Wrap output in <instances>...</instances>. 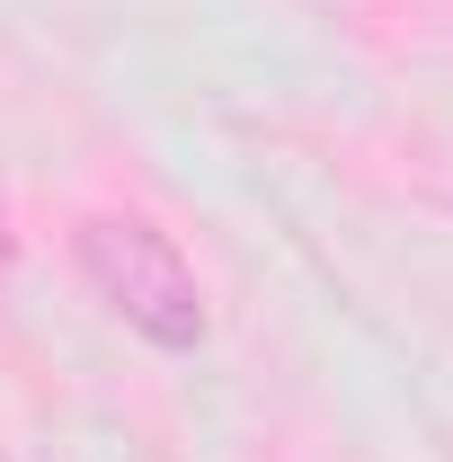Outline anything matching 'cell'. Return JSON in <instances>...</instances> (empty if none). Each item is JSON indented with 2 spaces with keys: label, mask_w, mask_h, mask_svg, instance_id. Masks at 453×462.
<instances>
[{
  "label": "cell",
  "mask_w": 453,
  "mask_h": 462,
  "mask_svg": "<svg viewBox=\"0 0 453 462\" xmlns=\"http://www.w3.org/2000/svg\"><path fill=\"white\" fill-rule=\"evenodd\" d=\"M80 267H89L98 302L134 338H152V346H196L205 338V285L178 258L170 231L134 223V214H89L80 223Z\"/></svg>",
  "instance_id": "obj_1"
}]
</instances>
